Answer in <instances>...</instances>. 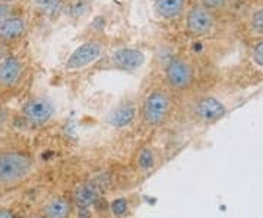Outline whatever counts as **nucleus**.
Here are the masks:
<instances>
[{
    "label": "nucleus",
    "instance_id": "f257e3e1",
    "mask_svg": "<svg viewBox=\"0 0 263 218\" xmlns=\"http://www.w3.org/2000/svg\"><path fill=\"white\" fill-rule=\"evenodd\" d=\"M34 161L24 151L0 152V183L13 185L24 180L32 171Z\"/></svg>",
    "mask_w": 263,
    "mask_h": 218
},
{
    "label": "nucleus",
    "instance_id": "f03ea898",
    "mask_svg": "<svg viewBox=\"0 0 263 218\" xmlns=\"http://www.w3.org/2000/svg\"><path fill=\"white\" fill-rule=\"evenodd\" d=\"M173 112V101L170 95L161 89H154L145 97L142 104V123L146 128H160L167 122Z\"/></svg>",
    "mask_w": 263,
    "mask_h": 218
},
{
    "label": "nucleus",
    "instance_id": "7ed1b4c3",
    "mask_svg": "<svg viewBox=\"0 0 263 218\" xmlns=\"http://www.w3.org/2000/svg\"><path fill=\"white\" fill-rule=\"evenodd\" d=\"M165 78H167V82L171 88H174L177 91H184L193 84L195 72H193V67L190 66L186 60L174 57L167 65Z\"/></svg>",
    "mask_w": 263,
    "mask_h": 218
},
{
    "label": "nucleus",
    "instance_id": "20e7f679",
    "mask_svg": "<svg viewBox=\"0 0 263 218\" xmlns=\"http://www.w3.org/2000/svg\"><path fill=\"white\" fill-rule=\"evenodd\" d=\"M22 114L31 124H44L54 116V104L44 97L31 98L25 103L22 108Z\"/></svg>",
    "mask_w": 263,
    "mask_h": 218
},
{
    "label": "nucleus",
    "instance_id": "39448f33",
    "mask_svg": "<svg viewBox=\"0 0 263 218\" xmlns=\"http://www.w3.org/2000/svg\"><path fill=\"white\" fill-rule=\"evenodd\" d=\"M226 113L227 108L224 103L219 101L215 97H211V95L199 98L195 107H193V114L199 120H202L205 123L216 122Z\"/></svg>",
    "mask_w": 263,
    "mask_h": 218
},
{
    "label": "nucleus",
    "instance_id": "423d86ee",
    "mask_svg": "<svg viewBox=\"0 0 263 218\" xmlns=\"http://www.w3.org/2000/svg\"><path fill=\"white\" fill-rule=\"evenodd\" d=\"M186 25H187L189 34H192L195 37H200L211 31L212 25H214V18L206 8L197 5L189 10Z\"/></svg>",
    "mask_w": 263,
    "mask_h": 218
},
{
    "label": "nucleus",
    "instance_id": "0eeeda50",
    "mask_svg": "<svg viewBox=\"0 0 263 218\" xmlns=\"http://www.w3.org/2000/svg\"><path fill=\"white\" fill-rule=\"evenodd\" d=\"M101 55V46L95 41H89L85 43L82 46L76 48L75 51L72 53V56L67 59L66 62V67L69 70H78L86 67L88 65L94 63L95 60Z\"/></svg>",
    "mask_w": 263,
    "mask_h": 218
},
{
    "label": "nucleus",
    "instance_id": "6e6552de",
    "mask_svg": "<svg viewBox=\"0 0 263 218\" xmlns=\"http://www.w3.org/2000/svg\"><path fill=\"white\" fill-rule=\"evenodd\" d=\"M101 195V185L97 181H85L78 185L72 193V201L75 208H92L95 202L100 199Z\"/></svg>",
    "mask_w": 263,
    "mask_h": 218
},
{
    "label": "nucleus",
    "instance_id": "1a4fd4ad",
    "mask_svg": "<svg viewBox=\"0 0 263 218\" xmlns=\"http://www.w3.org/2000/svg\"><path fill=\"white\" fill-rule=\"evenodd\" d=\"M114 66L122 70H138L145 63V55L136 48H120L111 57Z\"/></svg>",
    "mask_w": 263,
    "mask_h": 218
},
{
    "label": "nucleus",
    "instance_id": "9d476101",
    "mask_svg": "<svg viewBox=\"0 0 263 218\" xmlns=\"http://www.w3.org/2000/svg\"><path fill=\"white\" fill-rule=\"evenodd\" d=\"M75 205L70 196H54L41 208V212L50 218H70L75 214Z\"/></svg>",
    "mask_w": 263,
    "mask_h": 218
},
{
    "label": "nucleus",
    "instance_id": "9b49d317",
    "mask_svg": "<svg viewBox=\"0 0 263 218\" xmlns=\"http://www.w3.org/2000/svg\"><path fill=\"white\" fill-rule=\"evenodd\" d=\"M136 114H138V110L135 104L132 103H126V104L117 105L114 110H111L105 122L110 124L111 128H117V129H123V128H127L130 126L135 119H136Z\"/></svg>",
    "mask_w": 263,
    "mask_h": 218
},
{
    "label": "nucleus",
    "instance_id": "f8f14e48",
    "mask_svg": "<svg viewBox=\"0 0 263 218\" xmlns=\"http://www.w3.org/2000/svg\"><path fill=\"white\" fill-rule=\"evenodd\" d=\"M22 74V63L21 60L13 56L5 57L0 62V85L12 86L18 82Z\"/></svg>",
    "mask_w": 263,
    "mask_h": 218
},
{
    "label": "nucleus",
    "instance_id": "ddd939ff",
    "mask_svg": "<svg viewBox=\"0 0 263 218\" xmlns=\"http://www.w3.org/2000/svg\"><path fill=\"white\" fill-rule=\"evenodd\" d=\"M157 162H158V154L157 150L152 147V145H145L142 147L138 155H136V160H135V167L139 173H151L157 167Z\"/></svg>",
    "mask_w": 263,
    "mask_h": 218
},
{
    "label": "nucleus",
    "instance_id": "4468645a",
    "mask_svg": "<svg viewBox=\"0 0 263 218\" xmlns=\"http://www.w3.org/2000/svg\"><path fill=\"white\" fill-rule=\"evenodd\" d=\"M186 6V0H157L155 10L157 13L165 19L177 18Z\"/></svg>",
    "mask_w": 263,
    "mask_h": 218
},
{
    "label": "nucleus",
    "instance_id": "2eb2a0df",
    "mask_svg": "<svg viewBox=\"0 0 263 218\" xmlns=\"http://www.w3.org/2000/svg\"><path fill=\"white\" fill-rule=\"evenodd\" d=\"M25 32V22L18 16H10L0 24V37L5 40H15Z\"/></svg>",
    "mask_w": 263,
    "mask_h": 218
},
{
    "label": "nucleus",
    "instance_id": "dca6fc26",
    "mask_svg": "<svg viewBox=\"0 0 263 218\" xmlns=\"http://www.w3.org/2000/svg\"><path fill=\"white\" fill-rule=\"evenodd\" d=\"M108 209H110V215L113 218H127L130 215V199L126 196L114 198L108 202Z\"/></svg>",
    "mask_w": 263,
    "mask_h": 218
},
{
    "label": "nucleus",
    "instance_id": "f3484780",
    "mask_svg": "<svg viewBox=\"0 0 263 218\" xmlns=\"http://www.w3.org/2000/svg\"><path fill=\"white\" fill-rule=\"evenodd\" d=\"M32 5L35 6V9L50 18H57L63 10L62 0H32Z\"/></svg>",
    "mask_w": 263,
    "mask_h": 218
},
{
    "label": "nucleus",
    "instance_id": "a211bd4d",
    "mask_svg": "<svg viewBox=\"0 0 263 218\" xmlns=\"http://www.w3.org/2000/svg\"><path fill=\"white\" fill-rule=\"evenodd\" d=\"M252 28L256 34L263 35V9L256 10L252 16Z\"/></svg>",
    "mask_w": 263,
    "mask_h": 218
},
{
    "label": "nucleus",
    "instance_id": "6ab92c4d",
    "mask_svg": "<svg viewBox=\"0 0 263 218\" xmlns=\"http://www.w3.org/2000/svg\"><path fill=\"white\" fill-rule=\"evenodd\" d=\"M252 57H253V62L257 66L263 67V38L256 43L253 51H252Z\"/></svg>",
    "mask_w": 263,
    "mask_h": 218
},
{
    "label": "nucleus",
    "instance_id": "aec40b11",
    "mask_svg": "<svg viewBox=\"0 0 263 218\" xmlns=\"http://www.w3.org/2000/svg\"><path fill=\"white\" fill-rule=\"evenodd\" d=\"M202 6L203 8H206L208 10L209 9H219V8H222L224 5L227 3V0H202Z\"/></svg>",
    "mask_w": 263,
    "mask_h": 218
},
{
    "label": "nucleus",
    "instance_id": "412c9836",
    "mask_svg": "<svg viewBox=\"0 0 263 218\" xmlns=\"http://www.w3.org/2000/svg\"><path fill=\"white\" fill-rule=\"evenodd\" d=\"M75 218H97L92 208H76Z\"/></svg>",
    "mask_w": 263,
    "mask_h": 218
},
{
    "label": "nucleus",
    "instance_id": "4be33fe9",
    "mask_svg": "<svg viewBox=\"0 0 263 218\" xmlns=\"http://www.w3.org/2000/svg\"><path fill=\"white\" fill-rule=\"evenodd\" d=\"M10 13H12V8L6 3H0V24L5 22L6 19L10 18Z\"/></svg>",
    "mask_w": 263,
    "mask_h": 218
},
{
    "label": "nucleus",
    "instance_id": "5701e85b",
    "mask_svg": "<svg viewBox=\"0 0 263 218\" xmlns=\"http://www.w3.org/2000/svg\"><path fill=\"white\" fill-rule=\"evenodd\" d=\"M0 218H15V214L12 209L2 208L0 209Z\"/></svg>",
    "mask_w": 263,
    "mask_h": 218
},
{
    "label": "nucleus",
    "instance_id": "b1692460",
    "mask_svg": "<svg viewBox=\"0 0 263 218\" xmlns=\"http://www.w3.org/2000/svg\"><path fill=\"white\" fill-rule=\"evenodd\" d=\"M6 122V112L0 108V129L3 128V124Z\"/></svg>",
    "mask_w": 263,
    "mask_h": 218
},
{
    "label": "nucleus",
    "instance_id": "393cba45",
    "mask_svg": "<svg viewBox=\"0 0 263 218\" xmlns=\"http://www.w3.org/2000/svg\"><path fill=\"white\" fill-rule=\"evenodd\" d=\"M34 218H50V217L46 215V214H43V212H38L37 215H34Z\"/></svg>",
    "mask_w": 263,
    "mask_h": 218
},
{
    "label": "nucleus",
    "instance_id": "a878e982",
    "mask_svg": "<svg viewBox=\"0 0 263 218\" xmlns=\"http://www.w3.org/2000/svg\"><path fill=\"white\" fill-rule=\"evenodd\" d=\"M3 53H5V50H3V47H2V46H0V57L3 56Z\"/></svg>",
    "mask_w": 263,
    "mask_h": 218
},
{
    "label": "nucleus",
    "instance_id": "bb28decb",
    "mask_svg": "<svg viewBox=\"0 0 263 218\" xmlns=\"http://www.w3.org/2000/svg\"><path fill=\"white\" fill-rule=\"evenodd\" d=\"M3 2H13V0H3Z\"/></svg>",
    "mask_w": 263,
    "mask_h": 218
}]
</instances>
